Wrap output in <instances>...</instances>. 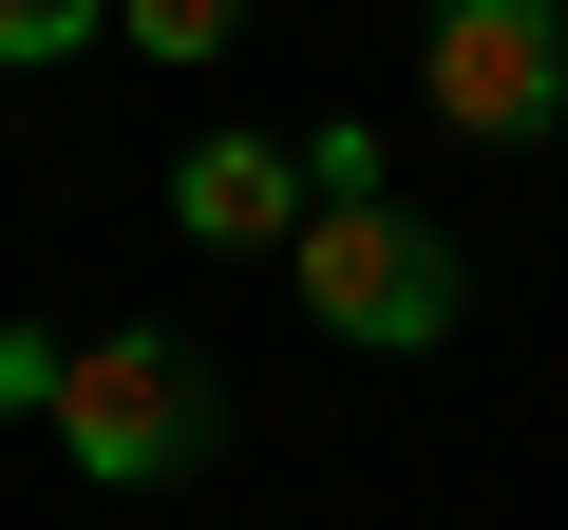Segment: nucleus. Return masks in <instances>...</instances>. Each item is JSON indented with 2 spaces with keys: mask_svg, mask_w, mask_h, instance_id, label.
<instances>
[{
  "mask_svg": "<svg viewBox=\"0 0 568 530\" xmlns=\"http://www.w3.org/2000/svg\"><path fill=\"white\" fill-rule=\"evenodd\" d=\"M549 152H568V133H549Z\"/></svg>",
  "mask_w": 568,
  "mask_h": 530,
  "instance_id": "nucleus-8",
  "label": "nucleus"
},
{
  "mask_svg": "<svg viewBox=\"0 0 568 530\" xmlns=\"http://www.w3.org/2000/svg\"><path fill=\"white\" fill-rule=\"evenodd\" d=\"M58 436H77V473L95 492H152V473H190L209 436H227V398H209V360L190 342H77V398H58Z\"/></svg>",
  "mask_w": 568,
  "mask_h": 530,
  "instance_id": "nucleus-2",
  "label": "nucleus"
},
{
  "mask_svg": "<svg viewBox=\"0 0 568 530\" xmlns=\"http://www.w3.org/2000/svg\"><path fill=\"white\" fill-rule=\"evenodd\" d=\"M417 95L436 133H568V0H436Z\"/></svg>",
  "mask_w": 568,
  "mask_h": 530,
  "instance_id": "nucleus-3",
  "label": "nucleus"
},
{
  "mask_svg": "<svg viewBox=\"0 0 568 530\" xmlns=\"http://www.w3.org/2000/svg\"><path fill=\"white\" fill-rule=\"evenodd\" d=\"M77 398V342H39V323H0V417H58Z\"/></svg>",
  "mask_w": 568,
  "mask_h": 530,
  "instance_id": "nucleus-7",
  "label": "nucleus"
},
{
  "mask_svg": "<svg viewBox=\"0 0 568 530\" xmlns=\"http://www.w3.org/2000/svg\"><path fill=\"white\" fill-rule=\"evenodd\" d=\"M304 152H265V133H190V171H171V227L190 246H304Z\"/></svg>",
  "mask_w": 568,
  "mask_h": 530,
  "instance_id": "nucleus-4",
  "label": "nucleus"
},
{
  "mask_svg": "<svg viewBox=\"0 0 568 530\" xmlns=\"http://www.w3.org/2000/svg\"><path fill=\"white\" fill-rule=\"evenodd\" d=\"M77 39H114V0H0V77H39V58H77Z\"/></svg>",
  "mask_w": 568,
  "mask_h": 530,
  "instance_id": "nucleus-6",
  "label": "nucleus"
},
{
  "mask_svg": "<svg viewBox=\"0 0 568 530\" xmlns=\"http://www.w3.org/2000/svg\"><path fill=\"white\" fill-rule=\"evenodd\" d=\"M114 39H133V58H227L246 0H114Z\"/></svg>",
  "mask_w": 568,
  "mask_h": 530,
  "instance_id": "nucleus-5",
  "label": "nucleus"
},
{
  "mask_svg": "<svg viewBox=\"0 0 568 530\" xmlns=\"http://www.w3.org/2000/svg\"><path fill=\"white\" fill-rule=\"evenodd\" d=\"M304 323L323 342H379V360H417V342H455V246L417 227V208H379V190H342V208H304Z\"/></svg>",
  "mask_w": 568,
  "mask_h": 530,
  "instance_id": "nucleus-1",
  "label": "nucleus"
}]
</instances>
